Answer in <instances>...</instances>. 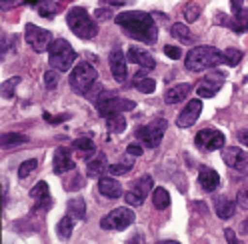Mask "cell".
Masks as SVG:
<instances>
[{"label":"cell","mask_w":248,"mask_h":244,"mask_svg":"<svg viewBox=\"0 0 248 244\" xmlns=\"http://www.w3.org/2000/svg\"><path fill=\"white\" fill-rule=\"evenodd\" d=\"M236 202H238V206H240V208L248 210V182H246V184H242V186L238 188V194H236Z\"/></svg>","instance_id":"f35d334b"},{"label":"cell","mask_w":248,"mask_h":244,"mask_svg":"<svg viewBox=\"0 0 248 244\" xmlns=\"http://www.w3.org/2000/svg\"><path fill=\"white\" fill-rule=\"evenodd\" d=\"M224 134L220 130H212V128H204V130H200L196 134V138H194V144L198 148H202V150H220L224 148Z\"/></svg>","instance_id":"4fadbf2b"},{"label":"cell","mask_w":248,"mask_h":244,"mask_svg":"<svg viewBox=\"0 0 248 244\" xmlns=\"http://www.w3.org/2000/svg\"><path fill=\"white\" fill-rule=\"evenodd\" d=\"M12 2H14V0H2V6H4V8H6V6H10V4H12Z\"/></svg>","instance_id":"681fc988"},{"label":"cell","mask_w":248,"mask_h":244,"mask_svg":"<svg viewBox=\"0 0 248 244\" xmlns=\"http://www.w3.org/2000/svg\"><path fill=\"white\" fill-rule=\"evenodd\" d=\"M108 168V160L104 152H96L94 158H86V174L88 176H100Z\"/></svg>","instance_id":"7402d4cb"},{"label":"cell","mask_w":248,"mask_h":244,"mask_svg":"<svg viewBox=\"0 0 248 244\" xmlns=\"http://www.w3.org/2000/svg\"><path fill=\"white\" fill-rule=\"evenodd\" d=\"M234 18H236V24L240 28V32L242 30H248V8H242L238 14H234Z\"/></svg>","instance_id":"ab89813d"},{"label":"cell","mask_w":248,"mask_h":244,"mask_svg":"<svg viewBox=\"0 0 248 244\" xmlns=\"http://www.w3.org/2000/svg\"><path fill=\"white\" fill-rule=\"evenodd\" d=\"M222 62H224L222 52L216 50L214 46H194L188 54H186L184 66L188 68L190 72H200V70L216 68Z\"/></svg>","instance_id":"7a4b0ae2"},{"label":"cell","mask_w":248,"mask_h":244,"mask_svg":"<svg viewBox=\"0 0 248 244\" xmlns=\"http://www.w3.org/2000/svg\"><path fill=\"white\" fill-rule=\"evenodd\" d=\"M134 88L142 94H152L154 90H156V82H154L152 78H146L144 72H138L136 78H134Z\"/></svg>","instance_id":"484cf974"},{"label":"cell","mask_w":248,"mask_h":244,"mask_svg":"<svg viewBox=\"0 0 248 244\" xmlns=\"http://www.w3.org/2000/svg\"><path fill=\"white\" fill-rule=\"evenodd\" d=\"M96 78H98V72L94 66L88 64V62H78L70 72V86H72L74 92L88 94L90 88L94 86Z\"/></svg>","instance_id":"5b68a950"},{"label":"cell","mask_w":248,"mask_h":244,"mask_svg":"<svg viewBox=\"0 0 248 244\" xmlns=\"http://www.w3.org/2000/svg\"><path fill=\"white\" fill-rule=\"evenodd\" d=\"M98 190L102 192V196L106 198H120L122 196V186L120 182L112 176H100L98 180Z\"/></svg>","instance_id":"44dd1931"},{"label":"cell","mask_w":248,"mask_h":244,"mask_svg":"<svg viewBox=\"0 0 248 244\" xmlns=\"http://www.w3.org/2000/svg\"><path fill=\"white\" fill-rule=\"evenodd\" d=\"M164 54H166L168 58H172V60H178V58L182 56V50H180L178 46H164Z\"/></svg>","instance_id":"60d3db41"},{"label":"cell","mask_w":248,"mask_h":244,"mask_svg":"<svg viewBox=\"0 0 248 244\" xmlns=\"http://www.w3.org/2000/svg\"><path fill=\"white\" fill-rule=\"evenodd\" d=\"M214 210H216V214H218V218L226 220L230 216H234V212H236V204L230 200L228 196H218L214 200Z\"/></svg>","instance_id":"603a6c76"},{"label":"cell","mask_w":248,"mask_h":244,"mask_svg":"<svg viewBox=\"0 0 248 244\" xmlns=\"http://www.w3.org/2000/svg\"><path fill=\"white\" fill-rule=\"evenodd\" d=\"M126 56H124V52L120 48H114L110 52V56H108V64H110V72L114 76L116 82H124L126 80Z\"/></svg>","instance_id":"2e32d148"},{"label":"cell","mask_w":248,"mask_h":244,"mask_svg":"<svg viewBox=\"0 0 248 244\" xmlns=\"http://www.w3.org/2000/svg\"><path fill=\"white\" fill-rule=\"evenodd\" d=\"M30 198L34 200V210H36V212L50 210V206H52L50 190H48V184H46L44 180H40L38 184L32 186V190H30Z\"/></svg>","instance_id":"9a60e30c"},{"label":"cell","mask_w":248,"mask_h":244,"mask_svg":"<svg viewBox=\"0 0 248 244\" xmlns=\"http://www.w3.org/2000/svg\"><path fill=\"white\" fill-rule=\"evenodd\" d=\"M72 148H76V150H80L82 154H92L94 152V142H92L90 138H76L74 142H72ZM84 156V158H86Z\"/></svg>","instance_id":"836d02e7"},{"label":"cell","mask_w":248,"mask_h":244,"mask_svg":"<svg viewBox=\"0 0 248 244\" xmlns=\"http://www.w3.org/2000/svg\"><path fill=\"white\" fill-rule=\"evenodd\" d=\"M24 38L30 44V48H32L34 52H38V54L44 52V50H48L50 44H52V34L48 32V30L38 28L34 24H26L24 26Z\"/></svg>","instance_id":"9c48e42d"},{"label":"cell","mask_w":248,"mask_h":244,"mask_svg":"<svg viewBox=\"0 0 248 244\" xmlns=\"http://www.w3.org/2000/svg\"><path fill=\"white\" fill-rule=\"evenodd\" d=\"M76 60V52L64 38H56L52 40L50 48H48V62L54 70L58 72H68L70 66Z\"/></svg>","instance_id":"277c9868"},{"label":"cell","mask_w":248,"mask_h":244,"mask_svg":"<svg viewBox=\"0 0 248 244\" xmlns=\"http://www.w3.org/2000/svg\"><path fill=\"white\" fill-rule=\"evenodd\" d=\"M198 16H200L198 4L196 2H186L184 4V18H186V22H196Z\"/></svg>","instance_id":"d590c367"},{"label":"cell","mask_w":248,"mask_h":244,"mask_svg":"<svg viewBox=\"0 0 248 244\" xmlns=\"http://www.w3.org/2000/svg\"><path fill=\"white\" fill-rule=\"evenodd\" d=\"M68 214L74 218V220H84L86 218V202L82 200L80 196L72 198L68 202Z\"/></svg>","instance_id":"d4e9b609"},{"label":"cell","mask_w":248,"mask_h":244,"mask_svg":"<svg viewBox=\"0 0 248 244\" xmlns=\"http://www.w3.org/2000/svg\"><path fill=\"white\" fill-rule=\"evenodd\" d=\"M44 84H46V88L48 90H54L56 86H58V70H48L44 74Z\"/></svg>","instance_id":"74e56055"},{"label":"cell","mask_w":248,"mask_h":244,"mask_svg":"<svg viewBox=\"0 0 248 244\" xmlns=\"http://www.w3.org/2000/svg\"><path fill=\"white\" fill-rule=\"evenodd\" d=\"M66 24H68V28L72 30V32L78 38H82V40H90V38H94L98 34L96 22L92 20L90 14L80 6H74V8L68 10Z\"/></svg>","instance_id":"3957f363"},{"label":"cell","mask_w":248,"mask_h":244,"mask_svg":"<svg viewBox=\"0 0 248 244\" xmlns=\"http://www.w3.org/2000/svg\"><path fill=\"white\" fill-rule=\"evenodd\" d=\"M18 84H20V76H12V78L4 80L2 82V98L4 100L14 98V92H16V86Z\"/></svg>","instance_id":"d6a6232c"},{"label":"cell","mask_w":248,"mask_h":244,"mask_svg":"<svg viewBox=\"0 0 248 244\" xmlns=\"http://www.w3.org/2000/svg\"><path fill=\"white\" fill-rule=\"evenodd\" d=\"M28 142V136L20 134V132H6L2 134V148H12V146H18Z\"/></svg>","instance_id":"1f68e13d"},{"label":"cell","mask_w":248,"mask_h":244,"mask_svg":"<svg viewBox=\"0 0 248 244\" xmlns=\"http://www.w3.org/2000/svg\"><path fill=\"white\" fill-rule=\"evenodd\" d=\"M44 120H48V122H62V120H68V114H60V116H50L48 112H44Z\"/></svg>","instance_id":"ee69618b"},{"label":"cell","mask_w":248,"mask_h":244,"mask_svg":"<svg viewBox=\"0 0 248 244\" xmlns=\"http://www.w3.org/2000/svg\"><path fill=\"white\" fill-rule=\"evenodd\" d=\"M94 104L98 106L100 116H110V114H118V112H128L134 110L136 104L128 98H118L112 92H106V90H100V94L94 98Z\"/></svg>","instance_id":"8992f818"},{"label":"cell","mask_w":248,"mask_h":244,"mask_svg":"<svg viewBox=\"0 0 248 244\" xmlns=\"http://www.w3.org/2000/svg\"><path fill=\"white\" fill-rule=\"evenodd\" d=\"M152 184H154V180L148 174L142 176V178H138L132 184V188L128 192H124V200H126V204L128 206H140L146 200V196L150 194Z\"/></svg>","instance_id":"30bf717a"},{"label":"cell","mask_w":248,"mask_h":244,"mask_svg":"<svg viewBox=\"0 0 248 244\" xmlns=\"http://www.w3.org/2000/svg\"><path fill=\"white\" fill-rule=\"evenodd\" d=\"M72 168H74V160H72L70 150L64 148V146H58L54 150V156H52V170H54V174H64V172H68Z\"/></svg>","instance_id":"e0dca14e"},{"label":"cell","mask_w":248,"mask_h":244,"mask_svg":"<svg viewBox=\"0 0 248 244\" xmlns=\"http://www.w3.org/2000/svg\"><path fill=\"white\" fill-rule=\"evenodd\" d=\"M190 90H192V84H188V82H180V84L170 86L166 92H164V102H166V104L182 102L186 96L190 94Z\"/></svg>","instance_id":"d6986e66"},{"label":"cell","mask_w":248,"mask_h":244,"mask_svg":"<svg viewBox=\"0 0 248 244\" xmlns=\"http://www.w3.org/2000/svg\"><path fill=\"white\" fill-rule=\"evenodd\" d=\"M240 228H242V232H244V234H248V220H244Z\"/></svg>","instance_id":"c3c4849f"},{"label":"cell","mask_w":248,"mask_h":244,"mask_svg":"<svg viewBox=\"0 0 248 244\" xmlns=\"http://www.w3.org/2000/svg\"><path fill=\"white\" fill-rule=\"evenodd\" d=\"M222 58H224V64H228V66H236L240 60H242V52L236 50V48H226V50L222 52Z\"/></svg>","instance_id":"e575fe53"},{"label":"cell","mask_w":248,"mask_h":244,"mask_svg":"<svg viewBox=\"0 0 248 244\" xmlns=\"http://www.w3.org/2000/svg\"><path fill=\"white\" fill-rule=\"evenodd\" d=\"M134 158H136V156H132V154H128V152H126V156L120 158L116 164H110V166H108V170H110L114 176H122V174H126V172H130V170H132V166H134Z\"/></svg>","instance_id":"cb8c5ba5"},{"label":"cell","mask_w":248,"mask_h":244,"mask_svg":"<svg viewBox=\"0 0 248 244\" xmlns=\"http://www.w3.org/2000/svg\"><path fill=\"white\" fill-rule=\"evenodd\" d=\"M126 152H128V154H132V156H140V154H142V146L136 144V142H130V144L126 146Z\"/></svg>","instance_id":"b9f144b4"},{"label":"cell","mask_w":248,"mask_h":244,"mask_svg":"<svg viewBox=\"0 0 248 244\" xmlns=\"http://www.w3.org/2000/svg\"><path fill=\"white\" fill-rule=\"evenodd\" d=\"M170 34H172L176 40H180L182 44H190L194 38H192V32H190V28L182 24V22H176L172 24V28H170Z\"/></svg>","instance_id":"83f0119b"},{"label":"cell","mask_w":248,"mask_h":244,"mask_svg":"<svg viewBox=\"0 0 248 244\" xmlns=\"http://www.w3.org/2000/svg\"><path fill=\"white\" fill-rule=\"evenodd\" d=\"M72 230H74V218L68 214L64 218H60L58 220V226H56V232L62 240H68L72 236Z\"/></svg>","instance_id":"f1b7e54d"},{"label":"cell","mask_w":248,"mask_h":244,"mask_svg":"<svg viewBox=\"0 0 248 244\" xmlns=\"http://www.w3.org/2000/svg\"><path fill=\"white\" fill-rule=\"evenodd\" d=\"M36 166H38V160H36V158H30V160L22 162V164H20V168H18V176H20V178H26L30 172H34V170H36Z\"/></svg>","instance_id":"8d00e7d4"},{"label":"cell","mask_w":248,"mask_h":244,"mask_svg":"<svg viewBox=\"0 0 248 244\" xmlns=\"http://www.w3.org/2000/svg\"><path fill=\"white\" fill-rule=\"evenodd\" d=\"M152 204L156 206L158 210H164L170 206V194L166 188H154L152 192Z\"/></svg>","instance_id":"4dcf8cb0"},{"label":"cell","mask_w":248,"mask_h":244,"mask_svg":"<svg viewBox=\"0 0 248 244\" xmlns=\"http://www.w3.org/2000/svg\"><path fill=\"white\" fill-rule=\"evenodd\" d=\"M126 58L130 60V62L142 66L144 70H152L154 66H156V60H154V56L150 52H146L144 48H138V46H130Z\"/></svg>","instance_id":"ac0fdd59"},{"label":"cell","mask_w":248,"mask_h":244,"mask_svg":"<svg viewBox=\"0 0 248 244\" xmlns=\"http://www.w3.org/2000/svg\"><path fill=\"white\" fill-rule=\"evenodd\" d=\"M166 126H168V122L164 118H156V120H152L150 124L138 128L136 136H138V140H142V144L146 148H156L164 138Z\"/></svg>","instance_id":"52a82bcc"},{"label":"cell","mask_w":248,"mask_h":244,"mask_svg":"<svg viewBox=\"0 0 248 244\" xmlns=\"http://www.w3.org/2000/svg\"><path fill=\"white\" fill-rule=\"evenodd\" d=\"M26 4H40V0H26Z\"/></svg>","instance_id":"f907efd6"},{"label":"cell","mask_w":248,"mask_h":244,"mask_svg":"<svg viewBox=\"0 0 248 244\" xmlns=\"http://www.w3.org/2000/svg\"><path fill=\"white\" fill-rule=\"evenodd\" d=\"M106 128H108V132H112V134H122L124 130H126V120H124L122 112L106 116Z\"/></svg>","instance_id":"4316f807"},{"label":"cell","mask_w":248,"mask_h":244,"mask_svg":"<svg viewBox=\"0 0 248 244\" xmlns=\"http://www.w3.org/2000/svg\"><path fill=\"white\" fill-rule=\"evenodd\" d=\"M200 112H202V100H200V98L190 100V102L182 108V112L178 114V118H176V126H178V128H190L194 122L198 120Z\"/></svg>","instance_id":"5bb4252c"},{"label":"cell","mask_w":248,"mask_h":244,"mask_svg":"<svg viewBox=\"0 0 248 244\" xmlns=\"http://www.w3.org/2000/svg\"><path fill=\"white\" fill-rule=\"evenodd\" d=\"M224 236H226V240H228V242H232V244H236V242H238V240H236V234L232 232L230 228H226V230H224Z\"/></svg>","instance_id":"bcb514c9"},{"label":"cell","mask_w":248,"mask_h":244,"mask_svg":"<svg viewBox=\"0 0 248 244\" xmlns=\"http://www.w3.org/2000/svg\"><path fill=\"white\" fill-rule=\"evenodd\" d=\"M134 212L126 206H120V208H114L110 210L108 214L100 220V226L104 230H124V228H128L130 224H134Z\"/></svg>","instance_id":"ba28073f"},{"label":"cell","mask_w":248,"mask_h":244,"mask_svg":"<svg viewBox=\"0 0 248 244\" xmlns=\"http://www.w3.org/2000/svg\"><path fill=\"white\" fill-rule=\"evenodd\" d=\"M222 160H224V164L228 166V168H232L238 174L248 176V154L242 148H236V146L224 148L222 150Z\"/></svg>","instance_id":"8fae6325"},{"label":"cell","mask_w":248,"mask_h":244,"mask_svg":"<svg viewBox=\"0 0 248 244\" xmlns=\"http://www.w3.org/2000/svg\"><path fill=\"white\" fill-rule=\"evenodd\" d=\"M94 16H96L98 20H108V18H112V14H110V10H106V8H98V10L94 12Z\"/></svg>","instance_id":"7bdbcfd3"},{"label":"cell","mask_w":248,"mask_h":244,"mask_svg":"<svg viewBox=\"0 0 248 244\" xmlns=\"http://www.w3.org/2000/svg\"><path fill=\"white\" fill-rule=\"evenodd\" d=\"M238 140H240L242 144H246V148H248V130H240V132H238Z\"/></svg>","instance_id":"7dc6e473"},{"label":"cell","mask_w":248,"mask_h":244,"mask_svg":"<svg viewBox=\"0 0 248 244\" xmlns=\"http://www.w3.org/2000/svg\"><path fill=\"white\" fill-rule=\"evenodd\" d=\"M198 184H200V188L202 190H206V192H214L216 188H218V184H220V176H218V172L216 170H212V168H204L198 172Z\"/></svg>","instance_id":"ffe728a7"},{"label":"cell","mask_w":248,"mask_h":244,"mask_svg":"<svg viewBox=\"0 0 248 244\" xmlns=\"http://www.w3.org/2000/svg\"><path fill=\"white\" fill-rule=\"evenodd\" d=\"M36 6H38V14L42 18H54L60 10V6L54 0H40V4H36Z\"/></svg>","instance_id":"f546056e"},{"label":"cell","mask_w":248,"mask_h":244,"mask_svg":"<svg viewBox=\"0 0 248 244\" xmlns=\"http://www.w3.org/2000/svg\"><path fill=\"white\" fill-rule=\"evenodd\" d=\"M222 84H224V74H222L220 70L208 72L204 78L198 82V86H196L198 98H212V96L222 88Z\"/></svg>","instance_id":"7c38bea8"},{"label":"cell","mask_w":248,"mask_h":244,"mask_svg":"<svg viewBox=\"0 0 248 244\" xmlns=\"http://www.w3.org/2000/svg\"><path fill=\"white\" fill-rule=\"evenodd\" d=\"M230 6H232V12L238 14L242 10V0H230Z\"/></svg>","instance_id":"f6af8a7d"},{"label":"cell","mask_w":248,"mask_h":244,"mask_svg":"<svg viewBox=\"0 0 248 244\" xmlns=\"http://www.w3.org/2000/svg\"><path fill=\"white\" fill-rule=\"evenodd\" d=\"M114 22L134 40H140L144 44H154L158 40V26L148 12H140V10L118 12L114 16Z\"/></svg>","instance_id":"6da1fadb"}]
</instances>
